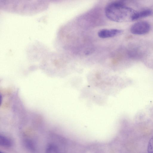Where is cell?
Wrapping results in <instances>:
<instances>
[{"mask_svg":"<svg viewBox=\"0 0 153 153\" xmlns=\"http://www.w3.org/2000/svg\"><path fill=\"white\" fill-rule=\"evenodd\" d=\"M150 29V24L147 22L140 21L134 23L130 28V31L133 34L144 35L148 33Z\"/></svg>","mask_w":153,"mask_h":153,"instance_id":"cell-2","label":"cell"},{"mask_svg":"<svg viewBox=\"0 0 153 153\" xmlns=\"http://www.w3.org/2000/svg\"><path fill=\"white\" fill-rule=\"evenodd\" d=\"M123 32V30L120 29H104L99 30L98 35L100 38H106L119 36L122 34Z\"/></svg>","mask_w":153,"mask_h":153,"instance_id":"cell-3","label":"cell"},{"mask_svg":"<svg viewBox=\"0 0 153 153\" xmlns=\"http://www.w3.org/2000/svg\"><path fill=\"white\" fill-rule=\"evenodd\" d=\"M152 14V10L149 9H144L139 12H136L134 17V21L149 16Z\"/></svg>","mask_w":153,"mask_h":153,"instance_id":"cell-4","label":"cell"},{"mask_svg":"<svg viewBox=\"0 0 153 153\" xmlns=\"http://www.w3.org/2000/svg\"><path fill=\"white\" fill-rule=\"evenodd\" d=\"M147 151L149 153H153V136L150 138L149 142Z\"/></svg>","mask_w":153,"mask_h":153,"instance_id":"cell-8","label":"cell"},{"mask_svg":"<svg viewBox=\"0 0 153 153\" xmlns=\"http://www.w3.org/2000/svg\"><path fill=\"white\" fill-rule=\"evenodd\" d=\"M0 145L6 147L11 146L12 144L11 140L8 137L3 135H0Z\"/></svg>","mask_w":153,"mask_h":153,"instance_id":"cell-5","label":"cell"},{"mask_svg":"<svg viewBox=\"0 0 153 153\" xmlns=\"http://www.w3.org/2000/svg\"><path fill=\"white\" fill-rule=\"evenodd\" d=\"M0 153H4L3 152H2L1 151H0Z\"/></svg>","mask_w":153,"mask_h":153,"instance_id":"cell-9","label":"cell"},{"mask_svg":"<svg viewBox=\"0 0 153 153\" xmlns=\"http://www.w3.org/2000/svg\"><path fill=\"white\" fill-rule=\"evenodd\" d=\"M137 11L126 6L123 1H117L111 2L106 6L105 14L110 20L118 22L134 21Z\"/></svg>","mask_w":153,"mask_h":153,"instance_id":"cell-1","label":"cell"},{"mask_svg":"<svg viewBox=\"0 0 153 153\" xmlns=\"http://www.w3.org/2000/svg\"><path fill=\"white\" fill-rule=\"evenodd\" d=\"M45 153H60L57 146L53 144H49L47 146Z\"/></svg>","mask_w":153,"mask_h":153,"instance_id":"cell-7","label":"cell"},{"mask_svg":"<svg viewBox=\"0 0 153 153\" xmlns=\"http://www.w3.org/2000/svg\"><path fill=\"white\" fill-rule=\"evenodd\" d=\"M24 144L26 148L31 152H34L36 151V146L34 143L30 139L25 140Z\"/></svg>","mask_w":153,"mask_h":153,"instance_id":"cell-6","label":"cell"}]
</instances>
